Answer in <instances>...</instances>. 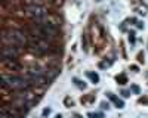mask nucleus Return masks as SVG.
<instances>
[{"instance_id": "f257e3e1", "label": "nucleus", "mask_w": 148, "mask_h": 118, "mask_svg": "<svg viewBox=\"0 0 148 118\" xmlns=\"http://www.w3.org/2000/svg\"><path fill=\"white\" fill-rule=\"evenodd\" d=\"M31 34L33 35H37L39 39L51 41V40H53V39L58 37V25H56V22L51 21V19H49V16H47L42 22H34L33 24Z\"/></svg>"}, {"instance_id": "f03ea898", "label": "nucleus", "mask_w": 148, "mask_h": 118, "mask_svg": "<svg viewBox=\"0 0 148 118\" xmlns=\"http://www.w3.org/2000/svg\"><path fill=\"white\" fill-rule=\"evenodd\" d=\"M30 83L25 78V75H18V74H3L2 75V87L8 90H15L21 92L28 89Z\"/></svg>"}, {"instance_id": "7ed1b4c3", "label": "nucleus", "mask_w": 148, "mask_h": 118, "mask_svg": "<svg viewBox=\"0 0 148 118\" xmlns=\"http://www.w3.org/2000/svg\"><path fill=\"white\" fill-rule=\"evenodd\" d=\"M2 41L3 44H9V46H16V47H22L28 44V35L16 28H9L5 30L2 34Z\"/></svg>"}, {"instance_id": "20e7f679", "label": "nucleus", "mask_w": 148, "mask_h": 118, "mask_svg": "<svg viewBox=\"0 0 148 118\" xmlns=\"http://www.w3.org/2000/svg\"><path fill=\"white\" fill-rule=\"evenodd\" d=\"M24 15L30 18L33 22H42L49 16L47 10L43 5H27L24 7Z\"/></svg>"}, {"instance_id": "39448f33", "label": "nucleus", "mask_w": 148, "mask_h": 118, "mask_svg": "<svg viewBox=\"0 0 148 118\" xmlns=\"http://www.w3.org/2000/svg\"><path fill=\"white\" fill-rule=\"evenodd\" d=\"M25 78L28 80L30 84H34V86H42V84H49L51 78L47 77V74L45 71L39 69V68H31L25 73Z\"/></svg>"}, {"instance_id": "423d86ee", "label": "nucleus", "mask_w": 148, "mask_h": 118, "mask_svg": "<svg viewBox=\"0 0 148 118\" xmlns=\"http://www.w3.org/2000/svg\"><path fill=\"white\" fill-rule=\"evenodd\" d=\"M28 44L31 46V52L36 55H46L51 50V43L47 40L39 39L37 35H33V34L28 35Z\"/></svg>"}, {"instance_id": "0eeeda50", "label": "nucleus", "mask_w": 148, "mask_h": 118, "mask_svg": "<svg viewBox=\"0 0 148 118\" xmlns=\"http://www.w3.org/2000/svg\"><path fill=\"white\" fill-rule=\"evenodd\" d=\"M16 99L22 100L24 103H25L27 106H31L34 102H37V94L34 92H31L30 89H25V90H21L18 92L16 94Z\"/></svg>"}, {"instance_id": "6e6552de", "label": "nucleus", "mask_w": 148, "mask_h": 118, "mask_svg": "<svg viewBox=\"0 0 148 118\" xmlns=\"http://www.w3.org/2000/svg\"><path fill=\"white\" fill-rule=\"evenodd\" d=\"M21 50L16 46H9V44H3L2 47V58L3 61H8V59H18Z\"/></svg>"}, {"instance_id": "1a4fd4ad", "label": "nucleus", "mask_w": 148, "mask_h": 118, "mask_svg": "<svg viewBox=\"0 0 148 118\" xmlns=\"http://www.w3.org/2000/svg\"><path fill=\"white\" fill-rule=\"evenodd\" d=\"M22 117V114L16 109V108H14V106H3L2 108V118H21Z\"/></svg>"}, {"instance_id": "9d476101", "label": "nucleus", "mask_w": 148, "mask_h": 118, "mask_svg": "<svg viewBox=\"0 0 148 118\" xmlns=\"http://www.w3.org/2000/svg\"><path fill=\"white\" fill-rule=\"evenodd\" d=\"M3 66L8 71H10V74H15V73H18V71L22 69V65L16 61V59H8V61H3Z\"/></svg>"}, {"instance_id": "9b49d317", "label": "nucleus", "mask_w": 148, "mask_h": 118, "mask_svg": "<svg viewBox=\"0 0 148 118\" xmlns=\"http://www.w3.org/2000/svg\"><path fill=\"white\" fill-rule=\"evenodd\" d=\"M43 0H27V5H42Z\"/></svg>"}, {"instance_id": "f8f14e48", "label": "nucleus", "mask_w": 148, "mask_h": 118, "mask_svg": "<svg viewBox=\"0 0 148 118\" xmlns=\"http://www.w3.org/2000/svg\"><path fill=\"white\" fill-rule=\"evenodd\" d=\"M89 77H90L95 83H96V81H99V77H98V74H89Z\"/></svg>"}, {"instance_id": "ddd939ff", "label": "nucleus", "mask_w": 148, "mask_h": 118, "mask_svg": "<svg viewBox=\"0 0 148 118\" xmlns=\"http://www.w3.org/2000/svg\"><path fill=\"white\" fill-rule=\"evenodd\" d=\"M89 117H90V118H101L102 115H101V114H89Z\"/></svg>"}, {"instance_id": "4468645a", "label": "nucleus", "mask_w": 148, "mask_h": 118, "mask_svg": "<svg viewBox=\"0 0 148 118\" xmlns=\"http://www.w3.org/2000/svg\"><path fill=\"white\" fill-rule=\"evenodd\" d=\"M49 112H51V109H45L43 111V115H49Z\"/></svg>"}]
</instances>
